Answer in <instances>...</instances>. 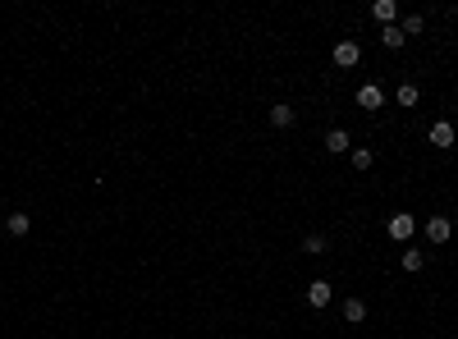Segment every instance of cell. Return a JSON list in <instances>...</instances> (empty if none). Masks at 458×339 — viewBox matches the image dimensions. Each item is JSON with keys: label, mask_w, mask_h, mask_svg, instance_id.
Masks as SVG:
<instances>
[{"label": "cell", "mask_w": 458, "mask_h": 339, "mask_svg": "<svg viewBox=\"0 0 458 339\" xmlns=\"http://www.w3.org/2000/svg\"><path fill=\"white\" fill-rule=\"evenodd\" d=\"M413 230H417V220L408 216V211H394V216H390V239L408 243V239H413Z\"/></svg>", "instance_id": "cell-1"}, {"label": "cell", "mask_w": 458, "mask_h": 339, "mask_svg": "<svg viewBox=\"0 0 458 339\" xmlns=\"http://www.w3.org/2000/svg\"><path fill=\"white\" fill-rule=\"evenodd\" d=\"M381 42L390 46V51H399V46L408 42V37H404V28H399V23H390V28H381Z\"/></svg>", "instance_id": "cell-11"}, {"label": "cell", "mask_w": 458, "mask_h": 339, "mask_svg": "<svg viewBox=\"0 0 458 339\" xmlns=\"http://www.w3.org/2000/svg\"><path fill=\"white\" fill-rule=\"evenodd\" d=\"M371 165H376V152L358 147V152H353V170H371Z\"/></svg>", "instance_id": "cell-16"}, {"label": "cell", "mask_w": 458, "mask_h": 339, "mask_svg": "<svg viewBox=\"0 0 458 339\" xmlns=\"http://www.w3.org/2000/svg\"><path fill=\"white\" fill-rule=\"evenodd\" d=\"M28 230H33V220L23 216V211H14V216H10V234H28Z\"/></svg>", "instance_id": "cell-17"}, {"label": "cell", "mask_w": 458, "mask_h": 339, "mask_svg": "<svg viewBox=\"0 0 458 339\" xmlns=\"http://www.w3.org/2000/svg\"><path fill=\"white\" fill-rule=\"evenodd\" d=\"M454 138H458V133H454V124H445V120H440V124H431V143H436V147H454Z\"/></svg>", "instance_id": "cell-6"}, {"label": "cell", "mask_w": 458, "mask_h": 339, "mask_svg": "<svg viewBox=\"0 0 458 339\" xmlns=\"http://www.w3.org/2000/svg\"><path fill=\"white\" fill-rule=\"evenodd\" d=\"M358 106L362 110H381L385 106V92L376 88V83H362V88H358Z\"/></svg>", "instance_id": "cell-4"}, {"label": "cell", "mask_w": 458, "mask_h": 339, "mask_svg": "<svg viewBox=\"0 0 458 339\" xmlns=\"http://www.w3.org/2000/svg\"><path fill=\"white\" fill-rule=\"evenodd\" d=\"M326 152H335V156L349 152V133H344V129H330V133H326Z\"/></svg>", "instance_id": "cell-10"}, {"label": "cell", "mask_w": 458, "mask_h": 339, "mask_svg": "<svg viewBox=\"0 0 458 339\" xmlns=\"http://www.w3.org/2000/svg\"><path fill=\"white\" fill-rule=\"evenodd\" d=\"M358 60H362V46H358V42H339V46H335V65H339V69H353Z\"/></svg>", "instance_id": "cell-3"}, {"label": "cell", "mask_w": 458, "mask_h": 339, "mask_svg": "<svg viewBox=\"0 0 458 339\" xmlns=\"http://www.w3.org/2000/svg\"><path fill=\"white\" fill-rule=\"evenodd\" d=\"M330 298H335V289H330L326 280H312V285H307V303L312 307H330Z\"/></svg>", "instance_id": "cell-5"}, {"label": "cell", "mask_w": 458, "mask_h": 339, "mask_svg": "<svg viewBox=\"0 0 458 339\" xmlns=\"http://www.w3.org/2000/svg\"><path fill=\"white\" fill-rule=\"evenodd\" d=\"M371 14H376V23H381V28H390V23L399 19V10H394V0H376V10H371Z\"/></svg>", "instance_id": "cell-8"}, {"label": "cell", "mask_w": 458, "mask_h": 339, "mask_svg": "<svg viewBox=\"0 0 458 339\" xmlns=\"http://www.w3.org/2000/svg\"><path fill=\"white\" fill-rule=\"evenodd\" d=\"M399 266H404L408 275H417V271H422V266H426V257H422V252H417V248H404V257H399Z\"/></svg>", "instance_id": "cell-9"}, {"label": "cell", "mask_w": 458, "mask_h": 339, "mask_svg": "<svg viewBox=\"0 0 458 339\" xmlns=\"http://www.w3.org/2000/svg\"><path fill=\"white\" fill-rule=\"evenodd\" d=\"M303 252L321 257V252H326V234H307V239H303Z\"/></svg>", "instance_id": "cell-13"}, {"label": "cell", "mask_w": 458, "mask_h": 339, "mask_svg": "<svg viewBox=\"0 0 458 339\" xmlns=\"http://www.w3.org/2000/svg\"><path fill=\"white\" fill-rule=\"evenodd\" d=\"M271 124H275V129H289V124H294V106H284V101L271 106Z\"/></svg>", "instance_id": "cell-12"}, {"label": "cell", "mask_w": 458, "mask_h": 339, "mask_svg": "<svg viewBox=\"0 0 458 339\" xmlns=\"http://www.w3.org/2000/svg\"><path fill=\"white\" fill-rule=\"evenodd\" d=\"M417 101H422L417 83H404V88H399V106H417Z\"/></svg>", "instance_id": "cell-15"}, {"label": "cell", "mask_w": 458, "mask_h": 339, "mask_svg": "<svg viewBox=\"0 0 458 339\" xmlns=\"http://www.w3.org/2000/svg\"><path fill=\"white\" fill-rule=\"evenodd\" d=\"M449 234H454V220H449V216H431V220H426V239H431V243H449Z\"/></svg>", "instance_id": "cell-2"}, {"label": "cell", "mask_w": 458, "mask_h": 339, "mask_svg": "<svg viewBox=\"0 0 458 339\" xmlns=\"http://www.w3.org/2000/svg\"><path fill=\"white\" fill-rule=\"evenodd\" d=\"M399 28H404V37H417V33L426 28V19H422V14H408V19L399 23Z\"/></svg>", "instance_id": "cell-14"}, {"label": "cell", "mask_w": 458, "mask_h": 339, "mask_svg": "<svg viewBox=\"0 0 458 339\" xmlns=\"http://www.w3.org/2000/svg\"><path fill=\"white\" fill-rule=\"evenodd\" d=\"M344 321H353V326L367 321V303H362V298H344Z\"/></svg>", "instance_id": "cell-7"}]
</instances>
